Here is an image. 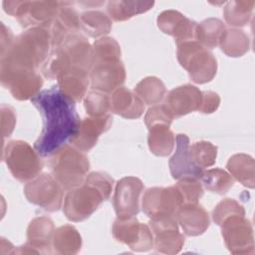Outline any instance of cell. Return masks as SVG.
<instances>
[{
  "label": "cell",
  "instance_id": "obj_33",
  "mask_svg": "<svg viewBox=\"0 0 255 255\" xmlns=\"http://www.w3.org/2000/svg\"><path fill=\"white\" fill-rule=\"evenodd\" d=\"M205 188L219 194L226 193L233 186V178L225 170L213 168L203 171L200 177Z\"/></svg>",
  "mask_w": 255,
  "mask_h": 255
},
{
  "label": "cell",
  "instance_id": "obj_14",
  "mask_svg": "<svg viewBox=\"0 0 255 255\" xmlns=\"http://www.w3.org/2000/svg\"><path fill=\"white\" fill-rule=\"evenodd\" d=\"M113 233L117 240L128 244L137 251L148 250L152 246V235L149 228L139 223L136 218H118L113 226Z\"/></svg>",
  "mask_w": 255,
  "mask_h": 255
},
{
  "label": "cell",
  "instance_id": "obj_26",
  "mask_svg": "<svg viewBox=\"0 0 255 255\" xmlns=\"http://www.w3.org/2000/svg\"><path fill=\"white\" fill-rule=\"evenodd\" d=\"M153 4V1H110L107 8L111 18L115 21H124L135 14L148 11Z\"/></svg>",
  "mask_w": 255,
  "mask_h": 255
},
{
  "label": "cell",
  "instance_id": "obj_38",
  "mask_svg": "<svg viewBox=\"0 0 255 255\" xmlns=\"http://www.w3.org/2000/svg\"><path fill=\"white\" fill-rule=\"evenodd\" d=\"M233 215H245V211L241 204L230 198L221 201L213 210V220L217 225Z\"/></svg>",
  "mask_w": 255,
  "mask_h": 255
},
{
  "label": "cell",
  "instance_id": "obj_5",
  "mask_svg": "<svg viewBox=\"0 0 255 255\" xmlns=\"http://www.w3.org/2000/svg\"><path fill=\"white\" fill-rule=\"evenodd\" d=\"M89 159L82 152L66 144L55 153L52 160L53 176L64 189L80 186L89 170Z\"/></svg>",
  "mask_w": 255,
  "mask_h": 255
},
{
  "label": "cell",
  "instance_id": "obj_30",
  "mask_svg": "<svg viewBox=\"0 0 255 255\" xmlns=\"http://www.w3.org/2000/svg\"><path fill=\"white\" fill-rule=\"evenodd\" d=\"M58 87L73 101H81L89 84L88 75L64 74L58 78Z\"/></svg>",
  "mask_w": 255,
  "mask_h": 255
},
{
  "label": "cell",
  "instance_id": "obj_9",
  "mask_svg": "<svg viewBox=\"0 0 255 255\" xmlns=\"http://www.w3.org/2000/svg\"><path fill=\"white\" fill-rule=\"evenodd\" d=\"M182 205V198L175 185L167 188H149L142 198V210L151 219L176 216Z\"/></svg>",
  "mask_w": 255,
  "mask_h": 255
},
{
  "label": "cell",
  "instance_id": "obj_11",
  "mask_svg": "<svg viewBox=\"0 0 255 255\" xmlns=\"http://www.w3.org/2000/svg\"><path fill=\"white\" fill-rule=\"evenodd\" d=\"M90 79L94 90L109 93L125 82V67L120 58L93 59Z\"/></svg>",
  "mask_w": 255,
  "mask_h": 255
},
{
  "label": "cell",
  "instance_id": "obj_36",
  "mask_svg": "<svg viewBox=\"0 0 255 255\" xmlns=\"http://www.w3.org/2000/svg\"><path fill=\"white\" fill-rule=\"evenodd\" d=\"M85 108L91 117H103L111 110V97L105 92L92 90L85 99Z\"/></svg>",
  "mask_w": 255,
  "mask_h": 255
},
{
  "label": "cell",
  "instance_id": "obj_7",
  "mask_svg": "<svg viewBox=\"0 0 255 255\" xmlns=\"http://www.w3.org/2000/svg\"><path fill=\"white\" fill-rule=\"evenodd\" d=\"M4 152L7 166L13 176L21 181L36 177L42 169L39 153L25 141H10Z\"/></svg>",
  "mask_w": 255,
  "mask_h": 255
},
{
  "label": "cell",
  "instance_id": "obj_16",
  "mask_svg": "<svg viewBox=\"0 0 255 255\" xmlns=\"http://www.w3.org/2000/svg\"><path fill=\"white\" fill-rule=\"evenodd\" d=\"M157 25L162 32L172 35L176 44L196 40L197 23L186 18L178 11L167 10L162 12L157 18Z\"/></svg>",
  "mask_w": 255,
  "mask_h": 255
},
{
  "label": "cell",
  "instance_id": "obj_39",
  "mask_svg": "<svg viewBox=\"0 0 255 255\" xmlns=\"http://www.w3.org/2000/svg\"><path fill=\"white\" fill-rule=\"evenodd\" d=\"M173 119V115L166 105H160L150 108L144 118L145 125L147 128H151L158 125L170 126Z\"/></svg>",
  "mask_w": 255,
  "mask_h": 255
},
{
  "label": "cell",
  "instance_id": "obj_19",
  "mask_svg": "<svg viewBox=\"0 0 255 255\" xmlns=\"http://www.w3.org/2000/svg\"><path fill=\"white\" fill-rule=\"evenodd\" d=\"M111 124L112 117L110 115L84 119L81 121L79 130L72 138L71 143L80 150L87 151L96 144L99 135L109 129Z\"/></svg>",
  "mask_w": 255,
  "mask_h": 255
},
{
  "label": "cell",
  "instance_id": "obj_25",
  "mask_svg": "<svg viewBox=\"0 0 255 255\" xmlns=\"http://www.w3.org/2000/svg\"><path fill=\"white\" fill-rule=\"evenodd\" d=\"M227 168L243 185L254 187V160L251 156L244 153L235 154L229 158Z\"/></svg>",
  "mask_w": 255,
  "mask_h": 255
},
{
  "label": "cell",
  "instance_id": "obj_34",
  "mask_svg": "<svg viewBox=\"0 0 255 255\" xmlns=\"http://www.w3.org/2000/svg\"><path fill=\"white\" fill-rule=\"evenodd\" d=\"M54 246L60 249V253H74L81 248V236L78 231L71 225L60 227L55 232Z\"/></svg>",
  "mask_w": 255,
  "mask_h": 255
},
{
  "label": "cell",
  "instance_id": "obj_4",
  "mask_svg": "<svg viewBox=\"0 0 255 255\" xmlns=\"http://www.w3.org/2000/svg\"><path fill=\"white\" fill-rule=\"evenodd\" d=\"M113 187V178L107 173L92 172L84 182L71 189L64 201V213L72 221H81L89 217L109 198Z\"/></svg>",
  "mask_w": 255,
  "mask_h": 255
},
{
  "label": "cell",
  "instance_id": "obj_13",
  "mask_svg": "<svg viewBox=\"0 0 255 255\" xmlns=\"http://www.w3.org/2000/svg\"><path fill=\"white\" fill-rule=\"evenodd\" d=\"M222 236L232 253L254 251L252 226L244 215H233L226 218L222 223Z\"/></svg>",
  "mask_w": 255,
  "mask_h": 255
},
{
  "label": "cell",
  "instance_id": "obj_2",
  "mask_svg": "<svg viewBox=\"0 0 255 255\" xmlns=\"http://www.w3.org/2000/svg\"><path fill=\"white\" fill-rule=\"evenodd\" d=\"M51 24L47 23L32 28L21 34L8 50L7 57H2L1 79L6 84L12 77L34 70L44 62L52 47Z\"/></svg>",
  "mask_w": 255,
  "mask_h": 255
},
{
  "label": "cell",
  "instance_id": "obj_12",
  "mask_svg": "<svg viewBox=\"0 0 255 255\" xmlns=\"http://www.w3.org/2000/svg\"><path fill=\"white\" fill-rule=\"evenodd\" d=\"M142 189L143 184L137 177L128 176L119 180L114 196V207L118 218H131L138 213V201Z\"/></svg>",
  "mask_w": 255,
  "mask_h": 255
},
{
  "label": "cell",
  "instance_id": "obj_1",
  "mask_svg": "<svg viewBox=\"0 0 255 255\" xmlns=\"http://www.w3.org/2000/svg\"><path fill=\"white\" fill-rule=\"evenodd\" d=\"M31 101L44 119L43 130L34 143V149L42 156L53 155L71 141L79 130L81 120L75 101L58 86L39 92Z\"/></svg>",
  "mask_w": 255,
  "mask_h": 255
},
{
  "label": "cell",
  "instance_id": "obj_32",
  "mask_svg": "<svg viewBox=\"0 0 255 255\" xmlns=\"http://www.w3.org/2000/svg\"><path fill=\"white\" fill-rule=\"evenodd\" d=\"M134 92L146 104L158 103L165 94L163 83L155 77H147L141 80L135 87Z\"/></svg>",
  "mask_w": 255,
  "mask_h": 255
},
{
  "label": "cell",
  "instance_id": "obj_22",
  "mask_svg": "<svg viewBox=\"0 0 255 255\" xmlns=\"http://www.w3.org/2000/svg\"><path fill=\"white\" fill-rule=\"evenodd\" d=\"M10 89L14 98L18 100H27L34 98L43 85L41 76L35 72L20 73L12 77L4 86Z\"/></svg>",
  "mask_w": 255,
  "mask_h": 255
},
{
  "label": "cell",
  "instance_id": "obj_17",
  "mask_svg": "<svg viewBox=\"0 0 255 255\" xmlns=\"http://www.w3.org/2000/svg\"><path fill=\"white\" fill-rule=\"evenodd\" d=\"M169 169L173 178L180 179L183 177L199 178L203 169L197 166L190 155L189 138L185 134H177L176 150L169 159Z\"/></svg>",
  "mask_w": 255,
  "mask_h": 255
},
{
  "label": "cell",
  "instance_id": "obj_40",
  "mask_svg": "<svg viewBox=\"0 0 255 255\" xmlns=\"http://www.w3.org/2000/svg\"><path fill=\"white\" fill-rule=\"evenodd\" d=\"M220 98L214 92H203L199 112L204 114L213 113L219 106Z\"/></svg>",
  "mask_w": 255,
  "mask_h": 255
},
{
  "label": "cell",
  "instance_id": "obj_3",
  "mask_svg": "<svg viewBox=\"0 0 255 255\" xmlns=\"http://www.w3.org/2000/svg\"><path fill=\"white\" fill-rule=\"evenodd\" d=\"M93 65V49L81 34L69 35L45 62L43 73L54 78L64 74L88 75Z\"/></svg>",
  "mask_w": 255,
  "mask_h": 255
},
{
  "label": "cell",
  "instance_id": "obj_18",
  "mask_svg": "<svg viewBox=\"0 0 255 255\" xmlns=\"http://www.w3.org/2000/svg\"><path fill=\"white\" fill-rule=\"evenodd\" d=\"M202 92L191 85H184L171 90L166 96V106L173 117L178 118L193 111L201 105Z\"/></svg>",
  "mask_w": 255,
  "mask_h": 255
},
{
  "label": "cell",
  "instance_id": "obj_23",
  "mask_svg": "<svg viewBox=\"0 0 255 255\" xmlns=\"http://www.w3.org/2000/svg\"><path fill=\"white\" fill-rule=\"evenodd\" d=\"M224 32L225 26L222 21L216 18H209L197 24L195 37L200 45L212 49L220 43Z\"/></svg>",
  "mask_w": 255,
  "mask_h": 255
},
{
  "label": "cell",
  "instance_id": "obj_27",
  "mask_svg": "<svg viewBox=\"0 0 255 255\" xmlns=\"http://www.w3.org/2000/svg\"><path fill=\"white\" fill-rule=\"evenodd\" d=\"M54 224L48 217H37L31 221L28 228V240L32 247H50Z\"/></svg>",
  "mask_w": 255,
  "mask_h": 255
},
{
  "label": "cell",
  "instance_id": "obj_37",
  "mask_svg": "<svg viewBox=\"0 0 255 255\" xmlns=\"http://www.w3.org/2000/svg\"><path fill=\"white\" fill-rule=\"evenodd\" d=\"M183 204H195L202 196L203 190L201 184L194 177H183L175 185Z\"/></svg>",
  "mask_w": 255,
  "mask_h": 255
},
{
  "label": "cell",
  "instance_id": "obj_28",
  "mask_svg": "<svg viewBox=\"0 0 255 255\" xmlns=\"http://www.w3.org/2000/svg\"><path fill=\"white\" fill-rule=\"evenodd\" d=\"M81 27L91 37L108 34L112 28L110 18L101 11H87L80 17Z\"/></svg>",
  "mask_w": 255,
  "mask_h": 255
},
{
  "label": "cell",
  "instance_id": "obj_10",
  "mask_svg": "<svg viewBox=\"0 0 255 255\" xmlns=\"http://www.w3.org/2000/svg\"><path fill=\"white\" fill-rule=\"evenodd\" d=\"M62 186L56 178L43 173L25 186V195L28 200L48 211H55L61 207Z\"/></svg>",
  "mask_w": 255,
  "mask_h": 255
},
{
  "label": "cell",
  "instance_id": "obj_31",
  "mask_svg": "<svg viewBox=\"0 0 255 255\" xmlns=\"http://www.w3.org/2000/svg\"><path fill=\"white\" fill-rule=\"evenodd\" d=\"M254 1H230L224 7V17L226 22L231 26H244L248 23Z\"/></svg>",
  "mask_w": 255,
  "mask_h": 255
},
{
  "label": "cell",
  "instance_id": "obj_35",
  "mask_svg": "<svg viewBox=\"0 0 255 255\" xmlns=\"http://www.w3.org/2000/svg\"><path fill=\"white\" fill-rule=\"evenodd\" d=\"M189 151L193 162L200 168L208 167L215 162L217 147L209 141H196L189 146Z\"/></svg>",
  "mask_w": 255,
  "mask_h": 255
},
{
  "label": "cell",
  "instance_id": "obj_15",
  "mask_svg": "<svg viewBox=\"0 0 255 255\" xmlns=\"http://www.w3.org/2000/svg\"><path fill=\"white\" fill-rule=\"evenodd\" d=\"M155 234V248L164 253H176L184 243V237L178 232L176 216L152 218L149 222Z\"/></svg>",
  "mask_w": 255,
  "mask_h": 255
},
{
  "label": "cell",
  "instance_id": "obj_21",
  "mask_svg": "<svg viewBox=\"0 0 255 255\" xmlns=\"http://www.w3.org/2000/svg\"><path fill=\"white\" fill-rule=\"evenodd\" d=\"M144 110L142 100L133 92L119 88L111 97V111L127 119H135L141 116Z\"/></svg>",
  "mask_w": 255,
  "mask_h": 255
},
{
  "label": "cell",
  "instance_id": "obj_20",
  "mask_svg": "<svg viewBox=\"0 0 255 255\" xmlns=\"http://www.w3.org/2000/svg\"><path fill=\"white\" fill-rule=\"evenodd\" d=\"M176 220L189 236L202 234L209 226L208 213L197 203L183 204L176 213Z\"/></svg>",
  "mask_w": 255,
  "mask_h": 255
},
{
  "label": "cell",
  "instance_id": "obj_29",
  "mask_svg": "<svg viewBox=\"0 0 255 255\" xmlns=\"http://www.w3.org/2000/svg\"><path fill=\"white\" fill-rule=\"evenodd\" d=\"M249 38L241 30H225L220 46L222 51L230 57H240L249 49Z\"/></svg>",
  "mask_w": 255,
  "mask_h": 255
},
{
  "label": "cell",
  "instance_id": "obj_8",
  "mask_svg": "<svg viewBox=\"0 0 255 255\" xmlns=\"http://www.w3.org/2000/svg\"><path fill=\"white\" fill-rule=\"evenodd\" d=\"M3 5L7 13L17 17L22 25L28 26L50 23L58 15L62 2L4 1Z\"/></svg>",
  "mask_w": 255,
  "mask_h": 255
},
{
  "label": "cell",
  "instance_id": "obj_24",
  "mask_svg": "<svg viewBox=\"0 0 255 255\" xmlns=\"http://www.w3.org/2000/svg\"><path fill=\"white\" fill-rule=\"evenodd\" d=\"M175 137L169 126L158 125L149 128L148 146L152 153L160 156L169 154L173 148Z\"/></svg>",
  "mask_w": 255,
  "mask_h": 255
},
{
  "label": "cell",
  "instance_id": "obj_6",
  "mask_svg": "<svg viewBox=\"0 0 255 255\" xmlns=\"http://www.w3.org/2000/svg\"><path fill=\"white\" fill-rule=\"evenodd\" d=\"M177 58L180 65L188 71L189 77L195 83L209 82L216 74V59L211 52L196 40L177 44Z\"/></svg>",
  "mask_w": 255,
  "mask_h": 255
}]
</instances>
